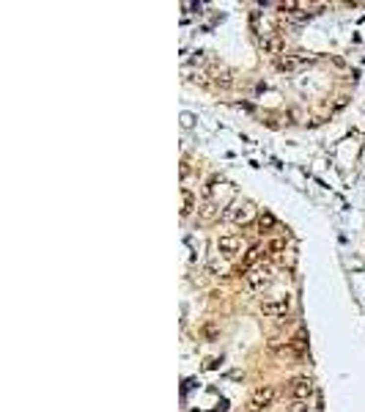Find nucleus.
<instances>
[{
  "label": "nucleus",
  "instance_id": "4",
  "mask_svg": "<svg viewBox=\"0 0 365 412\" xmlns=\"http://www.w3.org/2000/svg\"><path fill=\"white\" fill-rule=\"evenodd\" d=\"M250 217H253V206L250 203H231L222 212V220H231V223H247Z\"/></svg>",
  "mask_w": 365,
  "mask_h": 412
},
{
  "label": "nucleus",
  "instance_id": "13",
  "mask_svg": "<svg viewBox=\"0 0 365 412\" xmlns=\"http://www.w3.org/2000/svg\"><path fill=\"white\" fill-rule=\"evenodd\" d=\"M200 215L206 217V220H212V217H214V212H212V206H203V209H200Z\"/></svg>",
  "mask_w": 365,
  "mask_h": 412
},
{
  "label": "nucleus",
  "instance_id": "10",
  "mask_svg": "<svg viewBox=\"0 0 365 412\" xmlns=\"http://www.w3.org/2000/svg\"><path fill=\"white\" fill-rule=\"evenodd\" d=\"M195 212V195L190 190H181V217H190Z\"/></svg>",
  "mask_w": 365,
  "mask_h": 412
},
{
  "label": "nucleus",
  "instance_id": "5",
  "mask_svg": "<svg viewBox=\"0 0 365 412\" xmlns=\"http://www.w3.org/2000/svg\"><path fill=\"white\" fill-rule=\"evenodd\" d=\"M217 250H220V256H225V259H234L236 253L242 250V237H236V234L220 237L217 239Z\"/></svg>",
  "mask_w": 365,
  "mask_h": 412
},
{
  "label": "nucleus",
  "instance_id": "6",
  "mask_svg": "<svg viewBox=\"0 0 365 412\" xmlns=\"http://www.w3.org/2000/svg\"><path fill=\"white\" fill-rule=\"evenodd\" d=\"M275 396H277V393H275L272 385H264V388L253 390V410H267V407H272Z\"/></svg>",
  "mask_w": 365,
  "mask_h": 412
},
{
  "label": "nucleus",
  "instance_id": "9",
  "mask_svg": "<svg viewBox=\"0 0 365 412\" xmlns=\"http://www.w3.org/2000/svg\"><path fill=\"white\" fill-rule=\"evenodd\" d=\"M283 14H286V20H291V22H305L310 17V11H305L302 6H283Z\"/></svg>",
  "mask_w": 365,
  "mask_h": 412
},
{
  "label": "nucleus",
  "instance_id": "11",
  "mask_svg": "<svg viewBox=\"0 0 365 412\" xmlns=\"http://www.w3.org/2000/svg\"><path fill=\"white\" fill-rule=\"evenodd\" d=\"M258 228H261V231H269V228H275V217L269 215V212H264V215L258 217Z\"/></svg>",
  "mask_w": 365,
  "mask_h": 412
},
{
  "label": "nucleus",
  "instance_id": "1",
  "mask_svg": "<svg viewBox=\"0 0 365 412\" xmlns=\"http://www.w3.org/2000/svg\"><path fill=\"white\" fill-rule=\"evenodd\" d=\"M269 283H272V267L269 264H258L247 272V286L253 289V291H264Z\"/></svg>",
  "mask_w": 365,
  "mask_h": 412
},
{
  "label": "nucleus",
  "instance_id": "7",
  "mask_svg": "<svg viewBox=\"0 0 365 412\" xmlns=\"http://www.w3.org/2000/svg\"><path fill=\"white\" fill-rule=\"evenodd\" d=\"M261 47H264V52H269V55H280L283 49H286V42H283V36L269 33V36L261 39Z\"/></svg>",
  "mask_w": 365,
  "mask_h": 412
},
{
  "label": "nucleus",
  "instance_id": "12",
  "mask_svg": "<svg viewBox=\"0 0 365 412\" xmlns=\"http://www.w3.org/2000/svg\"><path fill=\"white\" fill-rule=\"evenodd\" d=\"M289 412H310V404H308V401H291Z\"/></svg>",
  "mask_w": 365,
  "mask_h": 412
},
{
  "label": "nucleus",
  "instance_id": "2",
  "mask_svg": "<svg viewBox=\"0 0 365 412\" xmlns=\"http://www.w3.org/2000/svg\"><path fill=\"white\" fill-rule=\"evenodd\" d=\"M291 311V300L289 297H277V300H267L261 302V314L267 319H286Z\"/></svg>",
  "mask_w": 365,
  "mask_h": 412
},
{
  "label": "nucleus",
  "instance_id": "3",
  "mask_svg": "<svg viewBox=\"0 0 365 412\" xmlns=\"http://www.w3.org/2000/svg\"><path fill=\"white\" fill-rule=\"evenodd\" d=\"M289 396L294 398V401H308V398L313 396V382H310V377H296V379H291Z\"/></svg>",
  "mask_w": 365,
  "mask_h": 412
},
{
  "label": "nucleus",
  "instance_id": "8",
  "mask_svg": "<svg viewBox=\"0 0 365 412\" xmlns=\"http://www.w3.org/2000/svg\"><path fill=\"white\" fill-rule=\"evenodd\" d=\"M283 250H286V239H269L264 244V259H277Z\"/></svg>",
  "mask_w": 365,
  "mask_h": 412
}]
</instances>
